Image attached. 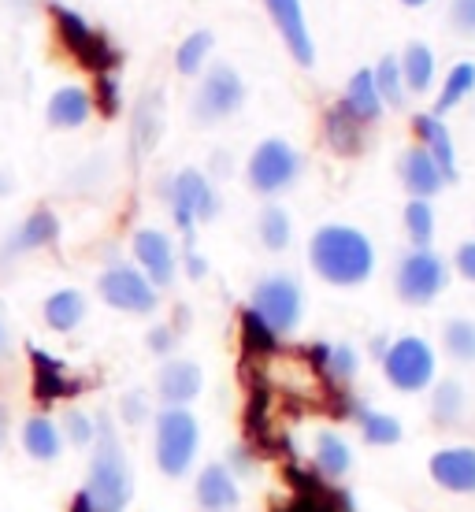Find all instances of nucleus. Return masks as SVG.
Segmentation results:
<instances>
[{"label": "nucleus", "mask_w": 475, "mask_h": 512, "mask_svg": "<svg viewBox=\"0 0 475 512\" xmlns=\"http://www.w3.org/2000/svg\"><path fill=\"white\" fill-rule=\"evenodd\" d=\"M167 201H171V216H175V223H179V231L186 238H193L197 223L216 219L219 212L216 190H212V182L197 167H182L179 175L167 182Z\"/></svg>", "instance_id": "nucleus-6"}, {"label": "nucleus", "mask_w": 475, "mask_h": 512, "mask_svg": "<svg viewBox=\"0 0 475 512\" xmlns=\"http://www.w3.org/2000/svg\"><path fill=\"white\" fill-rule=\"evenodd\" d=\"M257 234L260 242H264V249L283 253L286 245H290V238H294V223H290V216L279 205H264V212L257 219Z\"/></svg>", "instance_id": "nucleus-32"}, {"label": "nucleus", "mask_w": 475, "mask_h": 512, "mask_svg": "<svg viewBox=\"0 0 475 512\" xmlns=\"http://www.w3.org/2000/svg\"><path fill=\"white\" fill-rule=\"evenodd\" d=\"M242 349H245V360L279 353V334L271 331L253 308H245L242 312Z\"/></svg>", "instance_id": "nucleus-29"}, {"label": "nucleus", "mask_w": 475, "mask_h": 512, "mask_svg": "<svg viewBox=\"0 0 475 512\" xmlns=\"http://www.w3.org/2000/svg\"><path fill=\"white\" fill-rule=\"evenodd\" d=\"M245 175H249V186L264 197H275V193L290 190L301 175V156L290 141L283 138H268L260 141L253 156H249V167H245Z\"/></svg>", "instance_id": "nucleus-7"}, {"label": "nucleus", "mask_w": 475, "mask_h": 512, "mask_svg": "<svg viewBox=\"0 0 475 512\" xmlns=\"http://www.w3.org/2000/svg\"><path fill=\"white\" fill-rule=\"evenodd\" d=\"M401 4H409V8H420V4H427V0H401Z\"/></svg>", "instance_id": "nucleus-51"}, {"label": "nucleus", "mask_w": 475, "mask_h": 512, "mask_svg": "<svg viewBox=\"0 0 475 512\" xmlns=\"http://www.w3.org/2000/svg\"><path fill=\"white\" fill-rule=\"evenodd\" d=\"M193 498H197L201 512H234L242 501V490H238V479L227 472V464H205L197 475Z\"/></svg>", "instance_id": "nucleus-16"}, {"label": "nucleus", "mask_w": 475, "mask_h": 512, "mask_svg": "<svg viewBox=\"0 0 475 512\" xmlns=\"http://www.w3.org/2000/svg\"><path fill=\"white\" fill-rule=\"evenodd\" d=\"M123 420H127V423H145V420H149V405H145V397L138 394V390L123 397Z\"/></svg>", "instance_id": "nucleus-44"}, {"label": "nucleus", "mask_w": 475, "mask_h": 512, "mask_svg": "<svg viewBox=\"0 0 475 512\" xmlns=\"http://www.w3.org/2000/svg\"><path fill=\"white\" fill-rule=\"evenodd\" d=\"M372 78H375V90H379V101L383 108H401L405 104V78H401V64L398 56H383L379 64L372 67Z\"/></svg>", "instance_id": "nucleus-31"}, {"label": "nucleus", "mask_w": 475, "mask_h": 512, "mask_svg": "<svg viewBox=\"0 0 475 512\" xmlns=\"http://www.w3.org/2000/svg\"><path fill=\"white\" fill-rule=\"evenodd\" d=\"M464 405H468V394H464V386L453 383V379H446V383H438L435 390H431V420H435L438 427H453V423L464 416Z\"/></svg>", "instance_id": "nucleus-30"}, {"label": "nucleus", "mask_w": 475, "mask_h": 512, "mask_svg": "<svg viewBox=\"0 0 475 512\" xmlns=\"http://www.w3.org/2000/svg\"><path fill=\"white\" fill-rule=\"evenodd\" d=\"M23 449L30 461L52 464L60 461V453H64V435H60V427L49 416H30L23 423Z\"/></svg>", "instance_id": "nucleus-24"}, {"label": "nucleus", "mask_w": 475, "mask_h": 512, "mask_svg": "<svg viewBox=\"0 0 475 512\" xmlns=\"http://www.w3.org/2000/svg\"><path fill=\"white\" fill-rule=\"evenodd\" d=\"M78 64L86 67V71H93V75H112V71L123 64V52L104 38V34L93 30V38L86 41V49L78 52Z\"/></svg>", "instance_id": "nucleus-35"}, {"label": "nucleus", "mask_w": 475, "mask_h": 512, "mask_svg": "<svg viewBox=\"0 0 475 512\" xmlns=\"http://www.w3.org/2000/svg\"><path fill=\"white\" fill-rule=\"evenodd\" d=\"M312 461H316V475L323 483H338L346 479L353 468V449L338 431H320L316 435V449H312Z\"/></svg>", "instance_id": "nucleus-21"}, {"label": "nucleus", "mask_w": 475, "mask_h": 512, "mask_svg": "<svg viewBox=\"0 0 475 512\" xmlns=\"http://www.w3.org/2000/svg\"><path fill=\"white\" fill-rule=\"evenodd\" d=\"M41 312H45V323H49L52 331L67 334L86 320V297H82V290H56Z\"/></svg>", "instance_id": "nucleus-27"}, {"label": "nucleus", "mask_w": 475, "mask_h": 512, "mask_svg": "<svg viewBox=\"0 0 475 512\" xmlns=\"http://www.w3.org/2000/svg\"><path fill=\"white\" fill-rule=\"evenodd\" d=\"M309 264L331 286H360L375 271V245L368 242V234L349 223H327L312 234Z\"/></svg>", "instance_id": "nucleus-1"}, {"label": "nucleus", "mask_w": 475, "mask_h": 512, "mask_svg": "<svg viewBox=\"0 0 475 512\" xmlns=\"http://www.w3.org/2000/svg\"><path fill=\"white\" fill-rule=\"evenodd\" d=\"M160 127H164V104H160V93H145L138 108H134V130H130V141H134V156H145L160 138Z\"/></svg>", "instance_id": "nucleus-25"}, {"label": "nucleus", "mask_w": 475, "mask_h": 512, "mask_svg": "<svg viewBox=\"0 0 475 512\" xmlns=\"http://www.w3.org/2000/svg\"><path fill=\"white\" fill-rule=\"evenodd\" d=\"M249 308L283 338V334H290L301 323L305 294H301V286L290 275H268V279H260L253 286V305Z\"/></svg>", "instance_id": "nucleus-8"}, {"label": "nucleus", "mask_w": 475, "mask_h": 512, "mask_svg": "<svg viewBox=\"0 0 475 512\" xmlns=\"http://www.w3.org/2000/svg\"><path fill=\"white\" fill-rule=\"evenodd\" d=\"M201 423L190 409H164L156 416V468L167 479H182L197 461Z\"/></svg>", "instance_id": "nucleus-3"}, {"label": "nucleus", "mask_w": 475, "mask_h": 512, "mask_svg": "<svg viewBox=\"0 0 475 512\" xmlns=\"http://www.w3.org/2000/svg\"><path fill=\"white\" fill-rule=\"evenodd\" d=\"M90 101L97 104V108H101L104 119H116L119 116V104H123L116 78H112V75H97V90H93Z\"/></svg>", "instance_id": "nucleus-41"}, {"label": "nucleus", "mask_w": 475, "mask_h": 512, "mask_svg": "<svg viewBox=\"0 0 475 512\" xmlns=\"http://www.w3.org/2000/svg\"><path fill=\"white\" fill-rule=\"evenodd\" d=\"M342 104H346L349 116L357 119V123H364V127L383 116V101H379V90H375L372 67H360V71H353V75H349Z\"/></svg>", "instance_id": "nucleus-23"}, {"label": "nucleus", "mask_w": 475, "mask_h": 512, "mask_svg": "<svg viewBox=\"0 0 475 512\" xmlns=\"http://www.w3.org/2000/svg\"><path fill=\"white\" fill-rule=\"evenodd\" d=\"M134 260H138V271L153 282L156 290L175 282L179 260H175V245H171V238L164 231L142 227V231L134 234Z\"/></svg>", "instance_id": "nucleus-11"}, {"label": "nucleus", "mask_w": 475, "mask_h": 512, "mask_svg": "<svg viewBox=\"0 0 475 512\" xmlns=\"http://www.w3.org/2000/svg\"><path fill=\"white\" fill-rule=\"evenodd\" d=\"M212 45H216V38H212L208 30H193L190 38L179 45V52H175V71H179V75H197V71L205 67Z\"/></svg>", "instance_id": "nucleus-37"}, {"label": "nucleus", "mask_w": 475, "mask_h": 512, "mask_svg": "<svg viewBox=\"0 0 475 512\" xmlns=\"http://www.w3.org/2000/svg\"><path fill=\"white\" fill-rule=\"evenodd\" d=\"M205 390V372L193 360H167L156 372V397L164 401V409H186Z\"/></svg>", "instance_id": "nucleus-12"}, {"label": "nucleus", "mask_w": 475, "mask_h": 512, "mask_svg": "<svg viewBox=\"0 0 475 512\" xmlns=\"http://www.w3.org/2000/svg\"><path fill=\"white\" fill-rule=\"evenodd\" d=\"M475 90V64H457L446 75V86H442V93H438V101H435V112L431 116H446V112H453L457 104L468 97V93Z\"/></svg>", "instance_id": "nucleus-33"}, {"label": "nucleus", "mask_w": 475, "mask_h": 512, "mask_svg": "<svg viewBox=\"0 0 475 512\" xmlns=\"http://www.w3.org/2000/svg\"><path fill=\"white\" fill-rule=\"evenodd\" d=\"M26 353H30V364H34V397L45 409H49L52 401H60V397L82 394V383H78L75 375H67L64 360H56L52 353H45L38 346H30Z\"/></svg>", "instance_id": "nucleus-15"}, {"label": "nucleus", "mask_w": 475, "mask_h": 512, "mask_svg": "<svg viewBox=\"0 0 475 512\" xmlns=\"http://www.w3.org/2000/svg\"><path fill=\"white\" fill-rule=\"evenodd\" d=\"M450 19L461 34H475V0H453Z\"/></svg>", "instance_id": "nucleus-42"}, {"label": "nucleus", "mask_w": 475, "mask_h": 512, "mask_svg": "<svg viewBox=\"0 0 475 512\" xmlns=\"http://www.w3.org/2000/svg\"><path fill=\"white\" fill-rule=\"evenodd\" d=\"M8 349H12V334H8V323L0 320V360L8 357Z\"/></svg>", "instance_id": "nucleus-48"}, {"label": "nucleus", "mask_w": 475, "mask_h": 512, "mask_svg": "<svg viewBox=\"0 0 475 512\" xmlns=\"http://www.w3.org/2000/svg\"><path fill=\"white\" fill-rule=\"evenodd\" d=\"M60 238V219L52 208H34L30 216L8 234V242H4V253L0 256H23V253H34V249H45Z\"/></svg>", "instance_id": "nucleus-18"}, {"label": "nucleus", "mask_w": 475, "mask_h": 512, "mask_svg": "<svg viewBox=\"0 0 475 512\" xmlns=\"http://www.w3.org/2000/svg\"><path fill=\"white\" fill-rule=\"evenodd\" d=\"M386 346H390V342H386V338H375V342H372V353H375V357H379V360H383Z\"/></svg>", "instance_id": "nucleus-50"}, {"label": "nucleus", "mask_w": 475, "mask_h": 512, "mask_svg": "<svg viewBox=\"0 0 475 512\" xmlns=\"http://www.w3.org/2000/svg\"><path fill=\"white\" fill-rule=\"evenodd\" d=\"M401 182H405L409 197H420V201H431V197L446 186L438 164L420 149V145H412L409 153L401 156Z\"/></svg>", "instance_id": "nucleus-19"}, {"label": "nucleus", "mask_w": 475, "mask_h": 512, "mask_svg": "<svg viewBox=\"0 0 475 512\" xmlns=\"http://www.w3.org/2000/svg\"><path fill=\"white\" fill-rule=\"evenodd\" d=\"M97 290H101L104 305L119 308V312H130V316H149V312H156V305H160L156 286L145 279L138 268H130V264H112V268L97 279Z\"/></svg>", "instance_id": "nucleus-9"}, {"label": "nucleus", "mask_w": 475, "mask_h": 512, "mask_svg": "<svg viewBox=\"0 0 475 512\" xmlns=\"http://www.w3.org/2000/svg\"><path fill=\"white\" fill-rule=\"evenodd\" d=\"M360 372V353L353 346H331V357H327V364H323V379L331 386H346L353 383Z\"/></svg>", "instance_id": "nucleus-39"}, {"label": "nucleus", "mask_w": 475, "mask_h": 512, "mask_svg": "<svg viewBox=\"0 0 475 512\" xmlns=\"http://www.w3.org/2000/svg\"><path fill=\"white\" fill-rule=\"evenodd\" d=\"M442 346L453 360L461 364H475V320H464V316H453L442 327Z\"/></svg>", "instance_id": "nucleus-34"}, {"label": "nucleus", "mask_w": 475, "mask_h": 512, "mask_svg": "<svg viewBox=\"0 0 475 512\" xmlns=\"http://www.w3.org/2000/svg\"><path fill=\"white\" fill-rule=\"evenodd\" d=\"M353 420H357L360 438H364L368 446H398L401 438H405L401 420L390 416V412H375V409H368V405H360Z\"/></svg>", "instance_id": "nucleus-28"}, {"label": "nucleus", "mask_w": 475, "mask_h": 512, "mask_svg": "<svg viewBox=\"0 0 475 512\" xmlns=\"http://www.w3.org/2000/svg\"><path fill=\"white\" fill-rule=\"evenodd\" d=\"M435 349L420 334H405L383 353V375L398 394H420L435 383Z\"/></svg>", "instance_id": "nucleus-4"}, {"label": "nucleus", "mask_w": 475, "mask_h": 512, "mask_svg": "<svg viewBox=\"0 0 475 512\" xmlns=\"http://www.w3.org/2000/svg\"><path fill=\"white\" fill-rule=\"evenodd\" d=\"M186 271H190V279H205V271H208L205 256H197L190 249V253H186Z\"/></svg>", "instance_id": "nucleus-47"}, {"label": "nucleus", "mask_w": 475, "mask_h": 512, "mask_svg": "<svg viewBox=\"0 0 475 512\" xmlns=\"http://www.w3.org/2000/svg\"><path fill=\"white\" fill-rule=\"evenodd\" d=\"M323 138L338 156H357L364 149V123L346 112V104L338 101L323 112Z\"/></svg>", "instance_id": "nucleus-22"}, {"label": "nucleus", "mask_w": 475, "mask_h": 512, "mask_svg": "<svg viewBox=\"0 0 475 512\" xmlns=\"http://www.w3.org/2000/svg\"><path fill=\"white\" fill-rule=\"evenodd\" d=\"M412 130H416V138H420V149L438 164L442 179L457 182V149H453V138H450V130H446V123L438 116H431V112H420V116H412Z\"/></svg>", "instance_id": "nucleus-17"}, {"label": "nucleus", "mask_w": 475, "mask_h": 512, "mask_svg": "<svg viewBox=\"0 0 475 512\" xmlns=\"http://www.w3.org/2000/svg\"><path fill=\"white\" fill-rule=\"evenodd\" d=\"M90 112H93V101L82 86H60V90L49 97L45 119H49V127H56V130H78L90 119Z\"/></svg>", "instance_id": "nucleus-20"}, {"label": "nucleus", "mask_w": 475, "mask_h": 512, "mask_svg": "<svg viewBox=\"0 0 475 512\" xmlns=\"http://www.w3.org/2000/svg\"><path fill=\"white\" fill-rule=\"evenodd\" d=\"M86 498L97 512H123L134 498V475L127 464V449L119 442V431L112 416H97V435H93L90 479H86Z\"/></svg>", "instance_id": "nucleus-2"}, {"label": "nucleus", "mask_w": 475, "mask_h": 512, "mask_svg": "<svg viewBox=\"0 0 475 512\" xmlns=\"http://www.w3.org/2000/svg\"><path fill=\"white\" fill-rule=\"evenodd\" d=\"M450 282V268L446 260L431 249H409V253L398 260V275H394V290L405 305L424 308L431 305Z\"/></svg>", "instance_id": "nucleus-5"}, {"label": "nucleus", "mask_w": 475, "mask_h": 512, "mask_svg": "<svg viewBox=\"0 0 475 512\" xmlns=\"http://www.w3.org/2000/svg\"><path fill=\"white\" fill-rule=\"evenodd\" d=\"M145 342H149V349H153V353H160V357H164V353H171V346H175V331H171V327H153Z\"/></svg>", "instance_id": "nucleus-46"}, {"label": "nucleus", "mask_w": 475, "mask_h": 512, "mask_svg": "<svg viewBox=\"0 0 475 512\" xmlns=\"http://www.w3.org/2000/svg\"><path fill=\"white\" fill-rule=\"evenodd\" d=\"M405 231L412 238V249H431V238H435V208H431V201L409 197V205H405Z\"/></svg>", "instance_id": "nucleus-36"}, {"label": "nucleus", "mask_w": 475, "mask_h": 512, "mask_svg": "<svg viewBox=\"0 0 475 512\" xmlns=\"http://www.w3.org/2000/svg\"><path fill=\"white\" fill-rule=\"evenodd\" d=\"M453 268L461 271L468 282H475V242H464L461 249H457V256H453Z\"/></svg>", "instance_id": "nucleus-45"}, {"label": "nucleus", "mask_w": 475, "mask_h": 512, "mask_svg": "<svg viewBox=\"0 0 475 512\" xmlns=\"http://www.w3.org/2000/svg\"><path fill=\"white\" fill-rule=\"evenodd\" d=\"M60 435L67 438V442H75L78 449L93 446V435H97V420H90L86 412L71 409L64 416V427H60Z\"/></svg>", "instance_id": "nucleus-40"}, {"label": "nucleus", "mask_w": 475, "mask_h": 512, "mask_svg": "<svg viewBox=\"0 0 475 512\" xmlns=\"http://www.w3.org/2000/svg\"><path fill=\"white\" fill-rule=\"evenodd\" d=\"M249 468H253V449L231 446V453H227V472L238 479V475H249Z\"/></svg>", "instance_id": "nucleus-43"}, {"label": "nucleus", "mask_w": 475, "mask_h": 512, "mask_svg": "<svg viewBox=\"0 0 475 512\" xmlns=\"http://www.w3.org/2000/svg\"><path fill=\"white\" fill-rule=\"evenodd\" d=\"M268 4V15L275 19L279 34H283L286 49L301 67L316 64V45H312L309 23H305V12H301V0H264Z\"/></svg>", "instance_id": "nucleus-13"}, {"label": "nucleus", "mask_w": 475, "mask_h": 512, "mask_svg": "<svg viewBox=\"0 0 475 512\" xmlns=\"http://www.w3.org/2000/svg\"><path fill=\"white\" fill-rule=\"evenodd\" d=\"M52 19H56V30H60V41H64L67 49L82 52L86 49V41L93 38V26L82 19L78 12H71V8H60V4H52Z\"/></svg>", "instance_id": "nucleus-38"}, {"label": "nucleus", "mask_w": 475, "mask_h": 512, "mask_svg": "<svg viewBox=\"0 0 475 512\" xmlns=\"http://www.w3.org/2000/svg\"><path fill=\"white\" fill-rule=\"evenodd\" d=\"M245 101V82L242 75L227 64H216L212 71L205 75L201 82V90L193 97V119L197 123H219V119L234 116Z\"/></svg>", "instance_id": "nucleus-10"}, {"label": "nucleus", "mask_w": 475, "mask_h": 512, "mask_svg": "<svg viewBox=\"0 0 475 512\" xmlns=\"http://www.w3.org/2000/svg\"><path fill=\"white\" fill-rule=\"evenodd\" d=\"M427 472L442 490L450 494H475V446L438 449L427 461Z\"/></svg>", "instance_id": "nucleus-14"}, {"label": "nucleus", "mask_w": 475, "mask_h": 512, "mask_svg": "<svg viewBox=\"0 0 475 512\" xmlns=\"http://www.w3.org/2000/svg\"><path fill=\"white\" fill-rule=\"evenodd\" d=\"M4 435H8V409L0 405V446H4Z\"/></svg>", "instance_id": "nucleus-49"}, {"label": "nucleus", "mask_w": 475, "mask_h": 512, "mask_svg": "<svg viewBox=\"0 0 475 512\" xmlns=\"http://www.w3.org/2000/svg\"><path fill=\"white\" fill-rule=\"evenodd\" d=\"M398 64H401V78H405V90L412 93L431 90V82H435V52H431V45L409 41Z\"/></svg>", "instance_id": "nucleus-26"}]
</instances>
